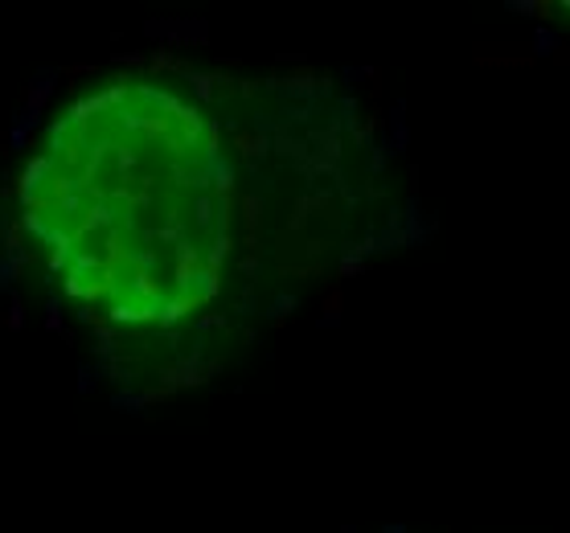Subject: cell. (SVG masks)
<instances>
[{
  "instance_id": "1",
  "label": "cell",
  "mask_w": 570,
  "mask_h": 533,
  "mask_svg": "<svg viewBox=\"0 0 570 533\" xmlns=\"http://www.w3.org/2000/svg\"><path fill=\"white\" fill-rule=\"evenodd\" d=\"M390 157L321 75L140 58L46 124L17 221L53 308L124 391L197 386L377 243Z\"/></svg>"
}]
</instances>
